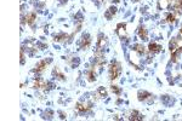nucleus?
I'll use <instances>...</instances> for the list:
<instances>
[{
  "mask_svg": "<svg viewBox=\"0 0 182 121\" xmlns=\"http://www.w3.org/2000/svg\"><path fill=\"white\" fill-rule=\"evenodd\" d=\"M26 45H27V52L29 53V56H34L36 53V45H34L30 41H28Z\"/></svg>",
  "mask_w": 182,
  "mask_h": 121,
  "instance_id": "nucleus-17",
  "label": "nucleus"
},
{
  "mask_svg": "<svg viewBox=\"0 0 182 121\" xmlns=\"http://www.w3.org/2000/svg\"><path fill=\"white\" fill-rule=\"evenodd\" d=\"M52 75H54V76H56L59 80H62V81H63V80H66V76H64V74H63V73H61L60 70H59V68H55V69H54V72H52Z\"/></svg>",
  "mask_w": 182,
  "mask_h": 121,
  "instance_id": "nucleus-20",
  "label": "nucleus"
},
{
  "mask_svg": "<svg viewBox=\"0 0 182 121\" xmlns=\"http://www.w3.org/2000/svg\"><path fill=\"white\" fill-rule=\"evenodd\" d=\"M137 34L142 40H148V31L145 27H140L137 30Z\"/></svg>",
  "mask_w": 182,
  "mask_h": 121,
  "instance_id": "nucleus-15",
  "label": "nucleus"
},
{
  "mask_svg": "<svg viewBox=\"0 0 182 121\" xmlns=\"http://www.w3.org/2000/svg\"><path fill=\"white\" fill-rule=\"evenodd\" d=\"M68 38H72V36H68V35L64 34V33L55 34V35H54V41H56V42H64L66 39H68Z\"/></svg>",
  "mask_w": 182,
  "mask_h": 121,
  "instance_id": "nucleus-12",
  "label": "nucleus"
},
{
  "mask_svg": "<svg viewBox=\"0 0 182 121\" xmlns=\"http://www.w3.org/2000/svg\"><path fill=\"white\" fill-rule=\"evenodd\" d=\"M91 45V36L90 34H88V33H85L84 35H83V38H82V41H80V49L82 50H88L89 47H90Z\"/></svg>",
  "mask_w": 182,
  "mask_h": 121,
  "instance_id": "nucleus-5",
  "label": "nucleus"
},
{
  "mask_svg": "<svg viewBox=\"0 0 182 121\" xmlns=\"http://www.w3.org/2000/svg\"><path fill=\"white\" fill-rule=\"evenodd\" d=\"M111 90L113 91V93H116L117 96H120V93H121V90L118 87V86H116V85H112L111 86Z\"/></svg>",
  "mask_w": 182,
  "mask_h": 121,
  "instance_id": "nucleus-22",
  "label": "nucleus"
},
{
  "mask_svg": "<svg viewBox=\"0 0 182 121\" xmlns=\"http://www.w3.org/2000/svg\"><path fill=\"white\" fill-rule=\"evenodd\" d=\"M33 89H35V90L43 89L44 91H49V90H51V89H54V84H51V82H49V81H45V80L41 79V78H38V79L34 80Z\"/></svg>",
  "mask_w": 182,
  "mask_h": 121,
  "instance_id": "nucleus-2",
  "label": "nucleus"
},
{
  "mask_svg": "<svg viewBox=\"0 0 182 121\" xmlns=\"http://www.w3.org/2000/svg\"><path fill=\"white\" fill-rule=\"evenodd\" d=\"M182 11V0H174V13L179 16Z\"/></svg>",
  "mask_w": 182,
  "mask_h": 121,
  "instance_id": "nucleus-11",
  "label": "nucleus"
},
{
  "mask_svg": "<svg viewBox=\"0 0 182 121\" xmlns=\"http://www.w3.org/2000/svg\"><path fill=\"white\" fill-rule=\"evenodd\" d=\"M173 4V0H158V7L160 10H166Z\"/></svg>",
  "mask_w": 182,
  "mask_h": 121,
  "instance_id": "nucleus-13",
  "label": "nucleus"
},
{
  "mask_svg": "<svg viewBox=\"0 0 182 121\" xmlns=\"http://www.w3.org/2000/svg\"><path fill=\"white\" fill-rule=\"evenodd\" d=\"M47 115H54V113H52V112H47ZM43 118H44V119H46V118H47V119H51V116H46L45 114H43Z\"/></svg>",
  "mask_w": 182,
  "mask_h": 121,
  "instance_id": "nucleus-25",
  "label": "nucleus"
},
{
  "mask_svg": "<svg viewBox=\"0 0 182 121\" xmlns=\"http://www.w3.org/2000/svg\"><path fill=\"white\" fill-rule=\"evenodd\" d=\"M117 10H118V9H117L116 6H111V7H109V9L106 11V13H104V17H106V18H108V20H111V18H112V17H113V16L117 13Z\"/></svg>",
  "mask_w": 182,
  "mask_h": 121,
  "instance_id": "nucleus-16",
  "label": "nucleus"
},
{
  "mask_svg": "<svg viewBox=\"0 0 182 121\" xmlns=\"http://www.w3.org/2000/svg\"><path fill=\"white\" fill-rule=\"evenodd\" d=\"M25 20H26V23L30 26V27H33L34 26V22L36 21V13L35 12H29V13H27L26 16H25Z\"/></svg>",
  "mask_w": 182,
  "mask_h": 121,
  "instance_id": "nucleus-8",
  "label": "nucleus"
},
{
  "mask_svg": "<svg viewBox=\"0 0 182 121\" xmlns=\"http://www.w3.org/2000/svg\"><path fill=\"white\" fill-rule=\"evenodd\" d=\"M143 119V116L137 112V110H134V112H131V115H130V118H129V120H142Z\"/></svg>",
  "mask_w": 182,
  "mask_h": 121,
  "instance_id": "nucleus-19",
  "label": "nucleus"
},
{
  "mask_svg": "<svg viewBox=\"0 0 182 121\" xmlns=\"http://www.w3.org/2000/svg\"><path fill=\"white\" fill-rule=\"evenodd\" d=\"M52 62V58H46V60H41L39 61L38 63H36V65H35V68L32 70L33 73H41V72H44L45 70V68L50 64Z\"/></svg>",
  "mask_w": 182,
  "mask_h": 121,
  "instance_id": "nucleus-3",
  "label": "nucleus"
},
{
  "mask_svg": "<svg viewBox=\"0 0 182 121\" xmlns=\"http://www.w3.org/2000/svg\"><path fill=\"white\" fill-rule=\"evenodd\" d=\"M161 46L159 45V44H157V42H151L150 44V46H148V51H150V55H155V53H158V52H160L161 51Z\"/></svg>",
  "mask_w": 182,
  "mask_h": 121,
  "instance_id": "nucleus-7",
  "label": "nucleus"
},
{
  "mask_svg": "<svg viewBox=\"0 0 182 121\" xmlns=\"http://www.w3.org/2000/svg\"><path fill=\"white\" fill-rule=\"evenodd\" d=\"M137 96H138V101H141V102H146V101L153 98V96L147 91H138Z\"/></svg>",
  "mask_w": 182,
  "mask_h": 121,
  "instance_id": "nucleus-9",
  "label": "nucleus"
},
{
  "mask_svg": "<svg viewBox=\"0 0 182 121\" xmlns=\"http://www.w3.org/2000/svg\"><path fill=\"white\" fill-rule=\"evenodd\" d=\"M121 73V64L118 61H113L108 68V76H109V80H116L119 78Z\"/></svg>",
  "mask_w": 182,
  "mask_h": 121,
  "instance_id": "nucleus-1",
  "label": "nucleus"
},
{
  "mask_svg": "<svg viewBox=\"0 0 182 121\" xmlns=\"http://www.w3.org/2000/svg\"><path fill=\"white\" fill-rule=\"evenodd\" d=\"M132 50H134V52H136V53H138V55H145V53H146V47H145L143 45H140V44L134 45V46H132Z\"/></svg>",
  "mask_w": 182,
  "mask_h": 121,
  "instance_id": "nucleus-14",
  "label": "nucleus"
},
{
  "mask_svg": "<svg viewBox=\"0 0 182 121\" xmlns=\"http://www.w3.org/2000/svg\"><path fill=\"white\" fill-rule=\"evenodd\" d=\"M166 22L170 23V24H174V23L176 22V15H175L174 12H173V13H171V12L168 13V15H166Z\"/></svg>",
  "mask_w": 182,
  "mask_h": 121,
  "instance_id": "nucleus-21",
  "label": "nucleus"
},
{
  "mask_svg": "<svg viewBox=\"0 0 182 121\" xmlns=\"http://www.w3.org/2000/svg\"><path fill=\"white\" fill-rule=\"evenodd\" d=\"M135 1H138V0H135Z\"/></svg>",
  "mask_w": 182,
  "mask_h": 121,
  "instance_id": "nucleus-28",
  "label": "nucleus"
},
{
  "mask_svg": "<svg viewBox=\"0 0 182 121\" xmlns=\"http://www.w3.org/2000/svg\"><path fill=\"white\" fill-rule=\"evenodd\" d=\"M26 62V56H25V46L21 47V64H25Z\"/></svg>",
  "mask_w": 182,
  "mask_h": 121,
  "instance_id": "nucleus-24",
  "label": "nucleus"
},
{
  "mask_svg": "<svg viewBox=\"0 0 182 121\" xmlns=\"http://www.w3.org/2000/svg\"><path fill=\"white\" fill-rule=\"evenodd\" d=\"M117 34H118V36L120 39L126 38L127 33H126V24L125 23H118V26H117Z\"/></svg>",
  "mask_w": 182,
  "mask_h": 121,
  "instance_id": "nucleus-6",
  "label": "nucleus"
},
{
  "mask_svg": "<svg viewBox=\"0 0 182 121\" xmlns=\"http://www.w3.org/2000/svg\"><path fill=\"white\" fill-rule=\"evenodd\" d=\"M67 1H68V0H60V2H61V4H66Z\"/></svg>",
  "mask_w": 182,
  "mask_h": 121,
  "instance_id": "nucleus-26",
  "label": "nucleus"
},
{
  "mask_svg": "<svg viewBox=\"0 0 182 121\" xmlns=\"http://www.w3.org/2000/svg\"><path fill=\"white\" fill-rule=\"evenodd\" d=\"M180 33H181V35H182V27H181V29H180Z\"/></svg>",
  "mask_w": 182,
  "mask_h": 121,
  "instance_id": "nucleus-27",
  "label": "nucleus"
},
{
  "mask_svg": "<svg viewBox=\"0 0 182 121\" xmlns=\"http://www.w3.org/2000/svg\"><path fill=\"white\" fill-rule=\"evenodd\" d=\"M77 110L79 112V113H86L88 110H90L91 109V103H89V104H85V103H77Z\"/></svg>",
  "mask_w": 182,
  "mask_h": 121,
  "instance_id": "nucleus-10",
  "label": "nucleus"
},
{
  "mask_svg": "<svg viewBox=\"0 0 182 121\" xmlns=\"http://www.w3.org/2000/svg\"><path fill=\"white\" fill-rule=\"evenodd\" d=\"M97 92H98L100 97H107V91H106V89H104V87H98Z\"/></svg>",
  "mask_w": 182,
  "mask_h": 121,
  "instance_id": "nucleus-23",
  "label": "nucleus"
},
{
  "mask_svg": "<svg viewBox=\"0 0 182 121\" xmlns=\"http://www.w3.org/2000/svg\"><path fill=\"white\" fill-rule=\"evenodd\" d=\"M86 78L90 82H93L96 80V72H95V68H90L86 73Z\"/></svg>",
  "mask_w": 182,
  "mask_h": 121,
  "instance_id": "nucleus-18",
  "label": "nucleus"
},
{
  "mask_svg": "<svg viewBox=\"0 0 182 121\" xmlns=\"http://www.w3.org/2000/svg\"><path fill=\"white\" fill-rule=\"evenodd\" d=\"M107 45V38L103 34L98 35V40H97V46H96V51L95 52H100V53H104V47Z\"/></svg>",
  "mask_w": 182,
  "mask_h": 121,
  "instance_id": "nucleus-4",
  "label": "nucleus"
}]
</instances>
